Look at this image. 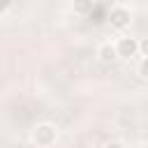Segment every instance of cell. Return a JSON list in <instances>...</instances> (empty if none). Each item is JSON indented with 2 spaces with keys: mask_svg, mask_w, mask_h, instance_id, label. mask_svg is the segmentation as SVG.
I'll return each instance as SVG.
<instances>
[{
  "mask_svg": "<svg viewBox=\"0 0 148 148\" xmlns=\"http://www.w3.org/2000/svg\"><path fill=\"white\" fill-rule=\"evenodd\" d=\"M30 139H32L35 146H39V148H49V146L56 143V139H58V130H56V125H51V123H39V125L32 127Z\"/></svg>",
  "mask_w": 148,
  "mask_h": 148,
  "instance_id": "obj_1",
  "label": "cell"
},
{
  "mask_svg": "<svg viewBox=\"0 0 148 148\" xmlns=\"http://www.w3.org/2000/svg\"><path fill=\"white\" fill-rule=\"evenodd\" d=\"M130 21H132V12L127 9V7H113L111 9V14H109V23H111V28L113 30H125L127 25H130Z\"/></svg>",
  "mask_w": 148,
  "mask_h": 148,
  "instance_id": "obj_2",
  "label": "cell"
},
{
  "mask_svg": "<svg viewBox=\"0 0 148 148\" xmlns=\"http://www.w3.org/2000/svg\"><path fill=\"white\" fill-rule=\"evenodd\" d=\"M116 49H118V58L130 60V58H134L139 53V39H134V37H120L116 42Z\"/></svg>",
  "mask_w": 148,
  "mask_h": 148,
  "instance_id": "obj_3",
  "label": "cell"
},
{
  "mask_svg": "<svg viewBox=\"0 0 148 148\" xmlns=\"http://www.w3.org/2000/svg\"><path fill=\"white\" fill-rule=\"evenodd\" d=\"M97 58H99V62H104V65L116 62V60H118V49H116V44H111V42L99 44V49H97Z\"/></svg>",
  "mask_w": 148,
  "mask_h": 148,
  "instance_id": "obj_4",
  "label": "cell"
},
{
  "mask_svg": "<svg viewBox=\"0 0 148 148\" xmlns=\"http://www.w3.org/2000/svg\"><path fill=\"white\" fill-rule=\"evenodd\" d=\"M72 12L79 16H88L92 12V0H72Z\"/></svg>",
  "mask_w": 148,
  "mask_h": 148,
  "instance_id": "obj_5",
  "label": "cell"
},
{
  "mask_svg": "<svg viewBox=\"0 0 148 148\" xmlns=\"http://www.w3.org/2000/svg\"><path fill=\"white\" fill-rule=\"evenodd\" d=\"M139 76H141V79H148V58H143V60L139 62Z\"/></svg>",
  "mask_w": 148,
  "mask_h": 148,
  "instance_id": "obj_6",
  "label": "cell"
},
{
  "mask_svg": "<svg viewBox=\"0 0 148 148\" xmlns=\"http://www.w3.org/2000/svg\"><path fill=\"white\" fill-rule=\"evenodd\" d=\"M139 53H141L143 58H148V37L139 39Z\"/></svg>",
  "mask_w": 148,
  "mask_h": 148,
  "instance_id": "obj_7",
  "label": "cell"
},
{
  "mask_svg": "<svg viewBox=\"0 0 148 148\" xmlns=\"http://www.w3.org/2000/svg\"><path fill=\"white\" fill-rule=\"evenodd\" d=\"M104 148H125V143L113 139V141H106V143H104Z\"/></svg>",
  "mask_w": 148,
  "mask_h": 148,
  "instance_id": "obj_8",
  "label": "cell"
},
{
  "mask_svg": "<svg viewBox=\"0 0 148 148\" xmlns=\"http://www.w3.org/2000/svg\"><path fill=\"white\" fill-rule=\"evenodd\" d=\"M9 5H12V0H0V14H7Z\"/></svg>",
  "mask_w": 148,
  "mask_h": 148,
  "instance_id": "obj_9",
  "label": "cell"
}]
</instances>
